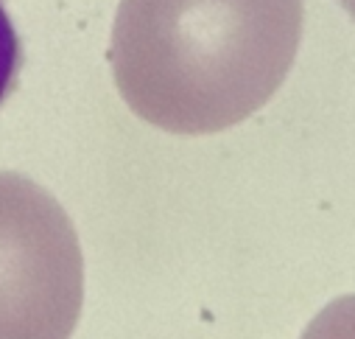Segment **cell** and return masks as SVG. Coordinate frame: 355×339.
<instances>
[{
  "label": "cell",
  "instance_id": "5",
  "mask_svg": "<svg viewBox=\"0 0 355 339\" xmlns=\"http://www.w3.org/2000/svg\"><path fill=\"white\" fill-rule=\"evenodd\" d=\"M338 3H341V6H344V12L355 20V0H338Z\"/></svg>",
  "mask_w": 355,
  "mask_h": 339
},
{
  "label": "cell",
  "instance_id": "1",
  "mask_svg": "<svg viewBox=\"0 0 355 339\" xmlns=\"http://www.w3.org/2000/svg\"><path fill=\"white\" fill-rule=\"evenodd\" d=\"M302 0H121L110 65L126 107L173 135L254 115L286 81Z\"/></svg>",
  "mask_w": 355,
  "mask_h": 339
},
{
  "label": "cell",
  "instance_id": "3",
  "mask_svg": "<svg viewBox=\"0 0 355 339\" xmlns=\"http://www.w3.org/2000/svg\"><path fill=\"white\" fill-rule=\"evenodd\" d=\"M300 339H355V295L327 303L302 331Z\"/></svg>",
  "mask_w": 355,
  "mask_h": 339
},
{
  "label": "cell",
  "instance_id": "2",
  "mask_svg": "<svg viewBox=\"0 0 355 339\" xmlns=\"http://www.w3.org/2000/svg\"><path fill=\"white\" fill-rule=\"evenodd\" d=\"M84 256L64 208L34 180L0 172V339H70Z\"/></svg>",
  "mask_w": 355,
  "mask_h": 339
},
{
  "label": "cell",
  "instance_id": "4",
  "mask_svg": "<svg viewBox=\"0 0 355 339\" xmlns=\"http://www.w3.org/2000/svg\"><path fill=\"white\" fill-rule=\"evenodd\" d=\"M20 67H23V42L6 12V3L0 0V107L15 93Z\"/></svg>",
  "mask_w": 355,
  "mask_h": 339
}]
</instances>
